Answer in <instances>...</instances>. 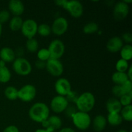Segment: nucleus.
<instances>
[{"label": "nucleus", "mask_w": 132, "mask_h": 132, "mask_svg": "<svg viewBox=\"0 0 132 132\" xmlns=\"http://www.w3.org/2000/svg\"><path fill=\"white\" fill-rule=\"evenodd\" d=\"M28 116L34 122L42 123L50 116V109L44 103H36L29 109Z\"/></svg>", "instance_id": "1"}, {"label": "nucleus", "mask_w": 132, "mask_h": 132, "mask_svg": "<svg viewBox=\"0 0 132 132\" xmlns=\"http://www.w3.org/2000/svg\"><path fill=\"white\" fill-rule=\"evenodd\" d=\"M76 104L79 112L88 113L95 106V96L90 92H84L77 97Z\"/></svg>", "instance_id": "2"}, {"label": "nucleus", "mask_w": 132, "mask_h": 132, "mask_svg": "<svg viewBox=\"0 0 132 132\" xmlns=\"http://www.w3.org/2000/svg\"><path fill=\"white\" fill-rule=\"evenodd\" d=\"M12 68L15 73L21 76H27L32 70L30 63L24 57H18L13 61Z\"/></svg>", "instance_id": "3"}, {"label": "nucleus", "mask_w": 132, "mask_h": 132, "mask_svg": "<svg viewBox=\"0 0 132 132\" xmlns=\"http://www.w3.org/2000/svg\"><path fill=\"white\" fill-rule=\"evenodd\" d=\"M72 122L79 130H86L91 125V117L88 113L77 112L72 116Z\"/></svg>", "instance_id": "4"}, {"label": "nucleus", "mask_w": 132, "mask_h": 132, "mask_svg": "<svg viewBox=\"0 0 132 132\" xmlns=\"http://www.w3.org/2000/svg\"><path fill=\"white\" fill-rule=\"evenodd\" d=\"M50 55V59H59L64 54L65 46L60 39H54L52 41L48 48Z\"/></svg>", "instance_id": "5"}, {"label": "nucleus", "mask_w": 132, "mask_h": 132, "mask_svg": "<svg viewBox=\"0 0 132 132\" xmlns=\"http://www.w3.org/2000/svg\"><path fill=\"white\" fill-rule=\"evenodd\" d=\"M38 24L35 20L28 19L23 21L21 31L23 36L27 39L34 38L37 32Z\"/></svg>", "instance_id": "6"}, {"label": "nucleus", "mask_w": 132, "mask_h": 132, "mask_svg": "<svg viewBox=\"0 0 132 132\" xmlns=\"http://www.w3.org/2000/svg\"><path fill=\"white\" fill-rule=\"evenodd\" d=\"M36 88L32 85H25L18 90V99L23 102H30L36 97Z\"/></svg>", "instance_id": "7"}, {"label": "nucleus", "mask_w": 132, "mask_h": 132, "mask_svg": "<svg viewBox=\"0 0 132 132\" xmlns=\"http://www.w3.org/2000/svg\"><path fill=\"white\" fill-rule=\"evenodd\" d=\"M64 9L74 18H81L83 14V6L80 1L77 0L67 1Z\"/></svg>", "instance_id": "8"}, {"label": "nucleus", "mask_w": 132, "mask_h": 132, "mask_svg": "<svg viewBox=\"0 0 132 132\" xmlns=\"http://www.w3.org/2000/svg\"><path fill=\"white\" fill-rule=\"evenodd\" d=\"M50 75L54 77H59L64 71V67L59 59H49L46 62V68Z\"/></svg>", "instance_id": "9"}, {"label": "nucleus", "mask_w": 132, "mask_h": 132, "mask_svg": "<svg viewBox=\"0 0 132 132\" xmlns=\"http://www.w3.org/2000/svg\"><path fill=\"white\" fill-rule=\"evenodd\" d=\"M68 106V101L65 97L57 95L54 97L50 103V108L56 113L64 112Z\"/></svg>", "instance_id": "10"}, {"label": "nucleus", "mask_w": 132, "mask_h": 132, "mask_svg": "<svg viewBox=\"0 0 132 132\" xmlns=\"http://www.w3.org/2000/svg\"><path fill=\"white\" fill-rule=\"evenodd\" d=\"M68 28V23L67 19L63 17H59L53 22L51 30L56 36H62L67 32Z\"/></svg>", "instance_id": "11"}, {"label": "nucleus", "mask_w": 132, "mask_h": 132, "mask_svg": "<svg viewBox=\"0 0 132 132\" xmlns=\"http://www.w3.org/2000/svg\"><path fill=\"white\" fill-rule=\"evenodd\" d=\"M130 11L129 5L123 1H118L113 9V17L116 21H122L128 16Z\"/></svg>", "instance_id": "12"}, {"label": "nucleus", "mask_w": 132, "mask_h": 132, "mask_svg": "<svg viewBox=\"0 0 132 132\" xmlns=\"http://www.w3.org/2000/svg\"><path fill=\"white\" fill-rule=\"evenodd\" d=\"M55 90L60 96L65 97L70 95L72 90V86L68 79L65 78H59L55 83Z\"/></svg>", "instance_id": "13"}, {"label": "nucleus", "mask_w": 132, "mask_h": 132, "mask_svg": "<svg viewBox=\"0 0 132 132\" xmlns=\"http://www.w3.org/2000/svg\"><path fill=\"white\" fill-rule=\"evenodd\" d=\"M42 126L45 129H48L54 131V130H59L62 126L61 119L57 116H49L48 118L43 122Z\"/></svg>", "instance_id": "14"}, {"label": "nucleus", "mask_w": 132, "mask_h": 132, "mask_svg": "<svg viewBox=\"0 0 132 132\" xmlns=\"http://www.w3.org/2000/svg\"><path fill=\"white\" fill-rule=\"evenodd\" d=\"M8 6L9 11L14 16L20 17L24 12V5L20 0H10Z\"/></svg>", "instance_id": "15"}, {"label": "nucleus", "mask_w": 132, "mask_h": 132, "mask_svg": "<svg viewBox=\"0 0 132 132\" xmlns=\"http://www.w3.org/2000/svg\"><path fill=\"white\" fill-rule=\"evenodd\" d=\"M123 46V41L121 37L115 36L108 41L106 44V48L110 52L117 53L120 52Z\"/></svg>", "instance_id": "16"}, {"label": "nucleus", "mask_w": 132, "mask_h": 132, "mask_svg": "<svg viewBox=\"0 0 132 132\" xmlns=\"http://www.w3.org/2000/svg\"><path fill=\"white\" fill-rule=\"evenodd\" d=\"M122 106L117 98H110L106 103V108L108 113H120Z\"/></svg>", "instance_id": "17"}, {"label": "nucleus", "mask_w": 132, "mask_h": 132, "mask_svg": "<svg viewBox=\"0 0 132 132\" xmlns=\"http://www.w3.org/2000/svg\"><path fill=\"white\" fill-rule=\"evenodd\" d=\"M0 59L6 63H12L15 59V52L9 47H3L0 50Z\"/></svg>", "instance_id": "18"}, {"label": "nucleus", "mask_w": 132, "mask_h": 132, "mask_svg": "<svg viewBox=\"0 0 132 132\" xmlns=\"http://www.w3.org/2000/svg\"><path fill=\"white\" fill-rule=\"evenodd\" d=\"M92 125L94 131L97 132L103 131L106 127V118L102 115H98L94 117Z\"/></svg>", "instance_id": "19"}, {"label": "nucleus", "mask_w": 132, "mask_h": 132, "mask_svg": "<svg viewBox=\"0 0 132 132\" xmlns=\"http://www.w3.org/2000/svg\"><path fill=\"white\" fill-rule=\"evenodd\" d=\"M112 80L115 83V85H121L125 83L128 80H130L127 74L125 72H119L116 71L112 76Z\"/></svg>", "instance_id": "20"}, {"label": "nucleus", "mask_w": 132, "mask_h": 132, "mask_svg": "<svg viewBox=\"0 0 132 132\" xmlns=\"http://www.w3.org/2000/svg\"><path fill=\"white\" fill-rule=\"evenodd\" d=\"M23 20L21 17L14 16L9 23L10 29L13 32H17L21 30L23 25Z\"/></svg>", "instance_id": "21"}, {"label": "nucleus", "mask_w": 132, "mask_h": 132, "mask_svg": "<svg viewBox=\"0 0 132 132\" xmlns=\"http://www.w3.org/2000/svg\"><path fill=\"white\" fill-rule=\"evenodd\" d=\"M4 94L6 99L10 101H15L18 99V90L14 86H7L4 91Z\"/></svg>", "instance_id": "22"}, {"label": "nucleus", "mask_w": 132, "mask_h": 132, "mask_svg": "<svg viewBox=\"0 0 132 132\" xmlns=\"http://www.w3.org/2000/svg\"><path fill=\"white\" fill-rule=\"evenodd\" d=\"M107 122L113 126H117L122 122V118L120 113H108L107 117Z\"/></svg>", "instance_id": "23"}, {"label": "nucleus", "mask_w": 132, "mask_h": 132, "mask_svg": "<svg viewBox=\"0 0 132 132\" xmlns=\"http://www.w3.org/2000/svg\"><path fill=\"white\" fill-rule=\"evenodd\" d=\"M12 74L6 66H0V82L6 83L10 80Z\"/></svg>", "instance_id": "24"}, {"label": "nucleus", "mask_w": 132, "mask_h": 132, "mask_svg": "<svg viewBox=\"0 0 132 132\" xmlns=\"http://www.w3.org/2000/svg\"><path fill=\"white\" fill-rule=\"evenodd\" d=\"M120 55L121 59L125 61L131 60L132 58V46L131 45H126L122 46L120 50Z\"/></svg>", "instance_id": "25"}, {"label": "nucleus", "mask_w": 132, "mask_h": 132, "mask_svg": "<svg viewBox=\"0 0 132 132\" xmlns=\"http://www.w3.org/2000/svg\"><path fill=\"white\" fill-rule=\"evenodd\" d=\"M99 27L97 23L95 22H90L84 26L82 31L85 34H93L97 33L99 31Z\"/></svg>", "instance_id": "26"}, {"label": "nucleus", "mask_w": 132, "mask_h": 132, "mask_svg": "<svg viewBox=\"0 0 132 132\" xmlns=\"http://www.w3.org/2000/svg\"><path fill=\"white\" fill-rule=\"evenodd\" d=\"M27 50L30 53L37 52L39 50V43L37 39L34 38L28 39L26 43Z\"/></svg>", "instance_id": "27"}, {"label": "nucleus", "mask_w": 132, "mask_h": 132, "mask_svg": "<svg viewBox=\"0 0 132 132\" xmlns=\"http://www.w3.org/2000/svg\"><path fill=\"white\" fill-rule=\"evenodd\" d=\"M120 115L122 117V120L131 122L132 121V106L129 105L122 107Z\"/></svg>", "instance_id": "28"}, {"label": "nucleus", "mask_w": 132, "mask_h": 132, "mask_svg": "<svg viewBox=\"0 0 132 132\" xmlns=\"http://www.w3.org/2000/svg\"><path fill=\"white\" fill-rule=\"evenodd\" d=\"M37 33L43 37H47L52 33L51 27L46 23H42L38 25Z\"/></svg>", "instance_id": "29"}, {"label": "nucleus", "mask_w": 132, "mask_h": 132, "mask_svg": "<svg viewBox=\"0 0 132 132\" xmlns=\"http://www.w3.org/2000/svg\"><path fill=\"white\" fill-rule=\"evenodd\" d=\"M128 68L129 64L127 61H125L122 59H120L116 63V68L117 70V72H125L126 73Z\"/></svg>", "instance_id": "30"}, {"label": "nucleus", "mask_w": 132, "mask_h": 132, "mask_svg": "<svg viewBox=\"0 0 132 132\" xmlns=\"http://www.w3.org/2000/svg\"><path fill=\"white\" fill-rule=\"evenodd\" d=\"M37 56L39 60L46 62L50 59V52L48 48H41L37 52Z\"/></svg>", "instance_id": "31"}, {"label": "nucleus", "mask_w": 132, "mask_h": 132, "mask_svg": "<svg viewBox=\"0 0 132 132\" xmlns=\"http://www.w3.org/2000/svg\"><path fill=\"white\" fill-rule=\"evenodd\" d=\"M120 103L122 106H126L131 105L132 101V92L129 93L128 94H125L121 97L119 99Z\"/></svg>", "instance_id": "32"}, {"label": "nucleus", "mask_w": 132, "mask_h": 132, "mask_svg": "<svg viewBox=\"0 0 132 132\" xmlns=\"http://www.w3.org/2000/svg\"><path fill=\"white\" fill-rule=\"evenodd\" d=\"M112 92L116 98H119V99L125 94V92L120 85H115L114 86H113Z\"/></svg>", "instance_id": "33"}, {"label": "nucleus", "mask_w": 132, "mask_h": 132, "mask_svg": "<svg viewBox=\"0 0 132 132\" xmlns=\"http://www.w3.org/2000/svg\"><path fill=\"white\" fill-rule=\"evenodd\" d=\"M10 17V12L6 10H2L0 11V23H5L9 20Z\"/></svg>", "instance_id": "34"}, {"label": "nucleus", "mask_w": 132, "mask_h": 132, "mask_svg": "<svg viewBox=\"0 0 132 132\" xmlns=\"http://www.w3.org/2000/svg\"><path fill=\"white\" fill-rule=\"evenodd\" d=\"M121 87L125 92V94L132 92V81L128 80L127 81H126L125 83L121 85Z\"/></svg>", "instance_id": "35"}, {"label": "nucleus", "mask_w": 132, "mask_h": 132, "mask_svg": "<svg viewBox=\"0 0 132 132\" xmlns=\"http://www.w3.org/2000/svg\"><path fill=\"white\" fill-rule=\"evenodd\" d=\"M121 39L122 41H125L127 45H131L132 43V34L130 32H125L122 34Z\"/></svg>", "instance_id": "36"}, {"label": "nucleus", "mask_w": 132, "mask_h": 132, "mask_svg": "<svg viewBox=\"0 0 132 132\" xmlns=\"http://www.w3.org/2000/svg\"><path fill=\"white\" fill-rule=\"evenodd\" d=\"M3 132H19V129L14 125H10L4 129Z\"/></svg>", "instance_id": "37"}, {"label": "nucleus", "mask_w": 132, "mask_h": 132, "mask_svg": "<svg viewBox=\"0 0 132 132\" xmlns=\"http://www.w3.org/2000/svg\"><path fill=\"white\" fill-rule=\"evenodd\" d=\"M35 66L37 69H44V68H46V62L37 59L35 63Z\"/></svg>", "instance_id": "38"}, {"label": "nucleus", "mask_w": 132, "mask_h": 132, "mask_svg": "<svg viewBox=\"0 0 132 132\" xmlns=\"http://www.w3.org/2000/svg\"><path fill=\"white\" fill-rule=\"evenodd\" d=\"M67 0H57L55 1V3L59 7H61L63 9H64L66 3H67Z\"/></svg>", "instance_id": "39"}, {"label": "nucleus", "mask_w": 132, "mask_h": 132, "mask_svg": "<svg viewBox=\"0 0 132 132\" xmlns=\"http://www.w3.org/2000/svg\"><path fill=\"white\" fill-rule=\"evenodd\" d=\"M14 52H15V57L17 56L18 57H23L22 56L24 54V50H23V49L22 48H18Z\"/></svg>", "instance_id": "40"}, {"label": "nucleus", "mask_w": 132, "mask_h": 132, "mask_svg": "<svg viewBox=\"0 0 132 132\" xmlns=\"http://www.w3.org/2000/svg\"><path fill=\"white\" fill-rule=\"evenodd\" d=\"M126 72H127L126 74H127V76L128 77V79L130 80H131V81H132V66L129 67L128 69V70L126 71Z\"/></svg>", "instance_id": "41"}, {"label": "nucleus", "mask_w": 132, "mask_h": 132, "mask_svg": "<svg viewBox=\"0 0 132 132\" xmlns=\"http://www.w3.org/2000/svg\"><path fill=\"white\" fill-rule=\"evenodd\" d=\"M59 132H76L73 129L71 128L67 127V128H62Z\"/></svg>", "instance_id": "42"}, {"label": "nucleus", "mask_w": 132, "mask_h": 132, "mask_svg": "<svg viewBox=\"0 0 132 132\" xmlns=\"http://www.w3.org/2000/svg\"><path fill=\"white\" fill-rule=\"evenodd\" d=\"M35 132H53L52 130H48V129H45V128H42V129H37V130H36Z\"/></svg>", "instance_id": "43"}, {"label": "nucleus", "mask_w": 132, "mask_h": 132, "mask_svg": "<svg viewBox=\"0 0 132 132\" xmlns=\"http://www.w3.org/2000/svg\"><path fill=\"white\" fill-rule=\"evenodd\" d=\"M2 32H3L2 24H1V23H0V37H1V34H2Z\"/></svg>", "instance_id": "44"}, {"label": "nucleus", "mask_w": 132, "mask_h": 132, "mask_svg": "<svg viewBox=\"0 0 132 132\" xmlns=\"http://www.w3.org/2000/svg\"><path fill=\"white\" fill-rule=\"evenodd\" d=\"M123 1L125 3L127 4V5H128L129 3H132V0H127V1H126V0H125V1Z\"/></svg>", "instance_id": "45"}, {"label": "nucleus", "mask_w": 132, "mask_h": 132, "mask_svg": "<svg viewBox=\"0 0 132 132\" xmlns=\"http://www.w3.org/2000/svg\"><path fill=\"white\" fill-rule=\"evenodd\" d=\"M116 132H128V131L126 130H118V131Z\"/></svg>", "instance_id": "46"}]
</instances>
